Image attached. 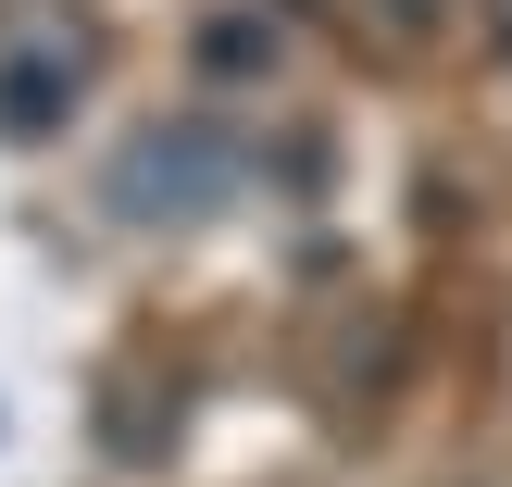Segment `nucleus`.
Wrapping results in <instances>:
<instances>
[{"instance_id":"f03ea898","label":"nucleus","mask_w":512,"mask_h":487,"mask_svg":"<svg viewBox=\"0 0 512 487\" xmlns=\"http://www.w3.org/2000/svg\"><path fill=\"white\" fill-rule=\"evenodd\" d=\"M38 100H75V75H63V63H25V75H0V113H13V125L38 113Z\"/></svg>"},{"instance_id":"f257e3e1","label":"nucleus","mask_w":512,"mask_h":487,"mask_svg":"<svg viewBox=\"0 0 512 487\" xmlns=\"http://www.w3.org/2000/svg\"><path fill=\"white\" fill-rule=\"evenodd\" d=\"M225 200H238V150L213 125H138L113 150V213L125 225H200Z\"/></svg>"}]
</instances>
